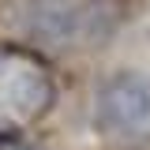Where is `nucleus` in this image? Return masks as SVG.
<instances>
[{
	"instance_id": "f257e3e1",
	"label": "nucleus",
	"mask_w": 150,
	"mask_h": 150,
	"mask_svg": "<svg viewBox=\"0 0 150 150\" xmlns=\"http://www.w3.org/2000/svg\"><path fill=\"white\" fill-rule=\"evenodd\" d=\"M112 30L109 0H41L30 15V34L53 49L98 41Z\"/></svg>"
},
{
	"instance_id": "f03ea898",
	"label": "nucleus",
	"mask_w": 150,
	"mask_h": 150,
	"mask_svg": "<svg viewBox=\"0 0 150 150\" xmlns=\"http://www.w3.org/2000/svg\"><path fill=\"white\" fill-rule=\"evenodd\" d=\"M94 124L112 139H150V83L131 71L105 79L94 98Z\"/></svg>"
},
{
	"instance_id": "7ed1b4c3",
	"label": "nucleus",
	"mask_w": 150,
	"mask_h": 150,
	"mask_svg": "<svg viewBox=\"0 0 150 150\" xmlns=\"http://www.w3.org/2000/svg\"><path fill=\"white\" fill-rule=\"evenodd\" d=\"M0 131H8V135H15V128H11V124H0Z\"/></svg>"
},
{
	"instance_id": "20e7f679",
	"label": "nucleus",
	"mask_w": 150,
	"mask_h": 150,
	"mask_svg": "<svg viewBox=\"0 0 150 150\" xmlns=\"http://www.w3.org/2000/svg\"><path fill=\"white\" fill-rule=\"evenodd\" d=\"M11 150H41V146H11Z\"/></svg>"
}]
</instances>
